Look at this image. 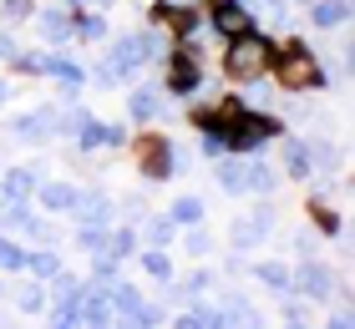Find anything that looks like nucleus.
I'll return each mask as SVG.
<instances>
[{
    "label": "nucleus",
    "instance_id": "ddd939ff",
    "mask_svg": "<svg viewBox=\"0 0 355 329\" xmlns=\"http://www.w3.org/2000/svg\"><path fill=\"white\" fill-rule=\"evenodd\" d=\"M46 132H56V112H31L21 122V137H46Z\"/></svg>",
    "mask_w": 355,
    "mask_h": 329
},
{
    "label": "nucleus",
    "instance_id": "f257e3e1",
    "mask_svg": "<svg viewBox=\"0 0 355 329\" xmlns=\"http://www.w3.org/2000/svg\"><path fill=\"white\" fill-rule=\"evenodd\" d=\"M269 41L264 36H249V30H239L234 46H229V56H223V66H229V76L239 81H254V76H264L269 71Z\"/></svg>",
    "mask_w": 355,
    "mask_h": 329
},
{
    "label": "nucleus",
    "instance_id": "c9c22d12",
    "mask_svg": "<svg viewBox=\"0 0 355 329\" xmlns=\"http://www.w3.org/2000/svg\"><path fill=\"white\" fill-rule=\"evenodd\" d=\"M6 96H10V91H6V87H0V102H6Z\"/></svg>",
    "mask_w": 355,
    "mask_h": 329
},
{
    "label": "nucleus",
    "instance_id": "4468645a",
    "mask_svg": "<svg viewBox=\"0 0 355 329\" xmlns=\"http://www.w3.org/2000/svg\"><path fill=\"white\" fill-rule=\"evenodd\" d=\"M218 183L229 188V193L249 188V168H244V162H223V168H218Z\"/></svg>",
    "mask_w": 355,
    "mask_h": 329
},
{
    "label": "nucleus",
    "instance_id": "9b49d317",
    "mask_svg": "<svg viewBox=\"0 0 355 329\" xmlns=\"http://www.w3.org/2000/svg\"><path fill=\"white\" fill-rule=\"evenodd\" d=\"M76 197H82V193H71L67 183H51V188L41 193V203L51 208V213H67V208H76Z\"/></svg>",
    "mask_w": 355,
    "mask_h": 329
},
{
    "label": "nucleus",
    "instance_id": "7c9ffc66",
    "mask_svg": "<svg viewBox=\"0 0 355 329\" xmlns=\"http://www.w3.org/2000/svg\"><path fill=\"white\" fill-rule=\"evenodd\" d=\"M56 299H61V304H67V299H76V278H67V274L56 278Z\"/></svg>",
    "mask_w": 355,
    "mask_h": 329
},
{
    "label": "nucleus",
    "instance_id": "5701e85b",
    "mask_svg": "<svg viewBox=\"0 0 355 329\" xmlns=\"http://www.w3.org/2000/svg\"><path fill=\"white\" fill-rule=\"evenodd\" d=\"M76 238H82V249H92V254H102V249H107V233H102V228H82Z\"/></svg>",
    "mask_w": 355,
    "mask_h": 329
},
{
    "label": "nucleus",
    "instance_id": "aec40b11",
    "mask_svg": "<svg viewBox=\"0 0 355 329\" xmlns=\"http://www.w3.org/2000/svg\"><path fill=\"white\" fill-rule=\"evenodd\" d=\"M264 233H259V228H254V218L249 223H234V243H239V249H249V243H259Z\"/></svg>",
    "mask_w": 355,
    "mask_h": 329
},
{
    "label": "nucleus",
    "instance_id": "473e14b6",
    "mask_svg": "<svg viewBox=\"0 0 355 329\" xmlns=\"http://www.w3.org/2000/svg\"><path fill=\"white\" fill-rule=\"evenodd\" d=\"M6 10H10V15H26V10H31V0H6Z\"/></svg>",
    "mask_w": 355,
    "mask_h": 329
},
{
    "label": "nucleus",
    "instance_id": "20e7f679",
    "mask_svg": "<svg viewBox=\"0 0 355 329\" xmlns=\"http://www.w3.org/2000/svg\"><path fill=\"white\" fill-rule=\"evenodd\" d=\"M214 26L223 30V36H239V30H249V10L234 6V0H223V6L214 10Z\"/></svg>",
    "mask_w": 355,
    "mask_h": 329
},
{
    "label": "nucleus",
    "instance_id": "a878e982",
    "mask_svg": "<svg viewBox=\"0 0 355 329\" xmlns=\"http://www.w3.org/2000/svg\"><path fill=\"white\" fill-rule=\"evenodd\" d=\"M76 26H82V36H87V41H102V36H107V26L96 21V15H82Z\"/></svg>",
    "mask_w": 355,
    "mask_h": 329
},
{
    "label": "nucleus",
    "instance_id": "b1692460",
    "mask_svg": "<svg viewBox=\"0 0 355 329\" xmlns=\"http://www.w3.org/2000/svg\"><path fill=\"white\" fill-rule=\"evenodd\" d=\"M15 304H21V309H26V314H41V304H46V294H41V289H21V299H15Z\"/></svg>",
    "mask_w": 355,
    "mask_h": 329
},
{
    "label": "nucleus",
    "instance_id": "7ed1b4c3",
    "mask_svg": "<svg viewBox=\"0 0 355 329\" xmlns=\"http://www.w3.org/2000/svg\"><path fill=\"white\" fill-rule=\"evenodd\" d=\"M274 132H279L274 117H244V112H239V117L229 122V132H223V142L239 147V152H249V147H259L264 137H274Z\"/></svg>",
    "mask_w": 355,
    "mask_h": 329
},
{
    "label": "nucleus",
    "instance_id": "72a5a7b5",
    "mask_svg": "<svg viewBox=\"0 0 355 329\" xmlns=\"http://www.w3.org/2000/svg\"><path fill=\"white\" fill-rule=\"evenodd\" d=\"M0 56H15V41L10 36H0Z\"/></svg>",
    "mask_w": 355,
    "mask_h": 329
},
{
    "label": "nucleus",
    "instance_id": "bb28decb",
    "mask_svg": "<svg viewBox=\"0 0 355 329\" xmlns=\"http://www.w3.org/2000/svg\"><path fill=\"white\" fill-rule=\"evenodd\" d=\"M178 324H188V329H198V324H223L218 314H208V309H193V314H183Z\"/></svg>",
    "mask_w": 355,
    "mask_h": 329
},
{
    "label": "nucleus",
    "instance_id": "423d86ee",
    "mask_svg": "<svg viewBox=\"0 0 355 329\" xmlns=\"http://www.w3.org/2000/svg\"><path fill=\"white\" fill-rule=\"evenodd\" d=\"M350 0H315V26H345Z\"/></svg>",
    "mask_w": 355,
    "mask_h": 329
},
{
    "label": "nucleus",
    "instance_id": "f8f14e48",
    "mask_svg": "<svg viewBox=\"0 0 355 329\" xmlns=\"http://www.w3.org/2000/svg\"><path fill=\"white\" fill-rule=\"evenodd\" d=\"M112 61H117L122 71H132V66L148 61V46H142V41H117V56H112Z\"/></svg>",
    "mask_w": 355,
    "mask_h": 329
},
{
    "label": "nucleus",
    "instance_id": "393cba45",
    "mask_svg": "<svg viewBox=\"0 0 355 329\" xmlns=\"http://www.w3.org/2000/svg\"><path fill=\"white\" fill-rule=\"evenodd\" d=\"M148 238H153V249H163V243L173 238V223H168V218H157V223L148 228Z\"/></svg>",
    "mask_w": 355,
    "mask_h": 329
},
{
    "label": "nucleus",
    "instance_id": "a211bd4d",
    "mask_svg": "<svg viewBox=\"0 0 355 329\" xmlns=\"http://www.w3.org/2000/svg\"><path fill=\"white\" fill-rule=\"evenodd\" d=\"M259 278H264L269 289H279V294L289 289V269H279V263H264V269H259Z\"/></svg>",
    "mask_w": 355,
    "mask_h": 329
},
{
    "label": "nucleus",
    "instance_id": "c756f323",
    "mask_svg": "<svg viewBox=\"0 0 355 329\" xmlns=\"http://www.w3.org/2000/svg\"><path fill=\"white\" fill-rule=\"evenodd\" d=\"M183 243H188V249H193V254H208V243H214V238H208V233H203V228H193V233H188Z\"/></svg>",
    "mask_w": 355,
    "mask_h": 329
},
{
    "label": "nucleus",
    "instance_id": "0eeeda50",
    "mask_svg": "<svg viewBox=\"0 0 355 329\" xmlns=\"http://www.w3.org/2000/svg\"><path fill=\"white\" fill-rule=\"evenodd\" d=\"M112 314H122V319H132L137 309H142V299H137V289H127V284H112Z\"/></svg>",
    "mask_w": 355,
    "mask_h": 329
},
{
    "label": "nucleus",
    "instance_id": "9d476101",
    "mask_svg": "<svg viewBox=\"0 0 355 329\" xmlns=\"http://www.w3.org/2000/svg\"><path fill=\"white\" fill-rule=\"evenodd\" d=\"M142 168H148L153 177H168V172L178 168V162H173V147H168V142H153V147H148V162H142Z\"/></svg>",
    "mask_w": 355,
    "mask_h": 329
},
{
    "label": "nucleus",
    "instance_id": "1a4fd4ad",
    "mask_svg": "<svg viewBox=\"0 0 355 329\" xmlns=\"http://www.w3.org/2000/svg\"><path fill=\"white\" fill-rule=\"evenodd\" d=\"M300 289H304V294H310V299H325V294H330L335 284H330V274H325V269H320V263H310V269H304V274H300Z\"/></svg>",
    "mask_w": 355,
    "mask_h": 329
},
{
    "label": "nucleus",
    "instance_id": "cd10ccee",
    "mask_svg": "<svg viewBox=\"0 0 355 329\" xmlns=\"http://www.w3.org/2000/svg\"><path fill=\"white\" fill-rule=\"evenodd\" d=\"M0 269H26V258H21V254H15V249H10V243H6V238H0Z\"/></svg>",
    "mask_w": 355,
    "mask_h": 329
},
{
    "label": "nucleus",
    "instance_id": "dca6fc26",
    "mask_svg": "<svg viewBox=\"0 0 355 329\" xmlns=\"http://www.w3.org/2000/svg\"><path fill=\"white\" fill-rule=\"evenodd\" d=\"M284 168H289V172H295V177H304V172H310V147H300V142H289V147H284Z\"/></svg>",
    "mask_w": 355,
    "mask_h": 329
},
{
    "label": "nucleus",
    "instance_id": "2f4dec72",
    "mask_svg": "<svg viewBox=\"0 0 355 329\" xmlns=\"http://www.w3.org/2000/svg\"><path fill=\"white\" fill-rule=\"evenodd\" d=\"M127 254H132V233H117L112 238V258H127Z\"/></svg>",
    "mask_w": 355,
    "mask_h": 329
},
{
    "label": "nucleus",
    "instance_id": "6ab92c4d",
    "mask_svg": "<svg viewBox=\"0 0 355 329\" xmlns=\"http://www.w3.org/2000/svg\"><path fill=\"white\" fill-rule=\"evenodd\" d=\"M153 112H157V91H137V96H132V117H142V122H148Z\"/></svg>",
    "mask_w": 355,
    "mask_h": 329
},
{
    "label": "nucleus",
    "instance_id": "f3484780",
    "mask_svg": "<svg viewBox=\"0 0 355 329\" xmlns=\"http://www.w3.org/2000/svg\"><path fill=\"white\" fill-rule=\"evenodd\" d=\"M142 269H148L153 278H173V263H168V254H163V249H153V254H142Z\"/></svg>",
    "mask_w": 355,
    "mask_h": 329
},
{
    "label": "nucleus",
    "instance_id": "f704fd0d",
    "mask_svg": "<svg viewBox=\"0 0 355 329\" xmlns=\"http://www.w3.org/2000/svg\"><path fill=\"white\" fill-rule=\"evenodd\" d=\"M6 203H10V193H6V183H0V208H6Z\"/></svg>",
    "mask_w": 355,
    "mask_h": 329
},
{
    "label": "nucleus",
    "instance_id": "6e6552de",
    "mask_svg": "<svg viewBox=\"0 0 355 329\" xmlns=\"http://www.w3.org/2000/svg\"><path fill=\"white\" fill-rule=\"evenodd\" d=\"M41 30H46V41H51V46H61V41H71V36H76L71 21H67L61 10H46V15H41Z\"/></svg>",
    "mask_w": 355,
    "mask_h": 329
},
{
    "label": "nucleus",
    "instance_id": "4be33fe9",
    "mask_svg": "<svg viewBox=\"0 0 355 329\" xmlns=\"http://www.w3.org/2000/svg\"><path fill=\"white\" fill-rule=\"evenodd\" d=\"M173 218H178V223H198V197H178Z\"/></svg>",
    "mask_w": 355,
    "mask_h": 329
},
{
    "label": "nucleus",
    "instance_id": "c85d7f7f",
    "mask_svg": "<svg viewBox=\"0 0 355 329\" xmlns=\"http://www.w3.org/2000/svg\"><path fill=\"white\" fill-rule=\"evenodd\" d=\"M157 6H163L168 15H193V10H198V0H157Z\"/></svg>",
    "mask_w": 355,
    "mask_h": 329
},
{
    "label": "nucleus",
    "instance_id": "2eb2a0df",
    "mask_svg": "<svg viewBox=\"0 0 355 329\" xmlns=\"http://www.w3.org/2000/svg\"><path fill=\"white\" fill-rule=\"evenodd\" d=\"M31 188H36V172H26V168L6 177V193L15 197V203H26V197H31Z\"/></svg>",
    "mask_w": 355,
    "mask_h": 329
},
{
    "label": "nucleus",
    "instance_id": "f03ea898",
    "mask_svg": "<svg viewBox=\"0 0 355 329\" xmlns=\"http://www.w3.org/2000/svg\"><path fill=\"white\" fill-rule=\"evenodd\" d=\"M320 81H325V71H320V61H315L310 51L289 46V51L279 56V87H295V91H304V87H320Z\"/></svg>",
    "mask_w": 355,
    "mask_h": 329
},
{
    "label": "nucleus",
    "instance_id": "4c0bfd02",
    "mask_svg": "<svg viewBox=\"0 0 355 329\" xmlns=\"http://www.w3.org/2000/svg\"><path fill=\"white\" fill-rule=\"evenodd\" d=\"M310 6H315V0H310Z\"/></svg>",
    "mask_w": 355,
    "mask_h": 329
},
{
    "label": "nucleus",
    "instance_id": "e433bc0d",
    "mask_svg": "<svg viewBox=\"0 0 355 329\" xmlns=\"http://www.w3.org/2000/svg\"><path fill=\"white\" fill-rule=\"evenodd\" d=\"M244 6H259V0H244Z\"/></svg>",
    "mask_w": 355,
    "mask_h": 329
},
{
    "label": "nucleus",
    "instance_id": "412c9836",
    "mask_svg": "<svg viewBox=\"0 0 355 329\" xmlns=\"http://www.w3.org/2000/svg\"><path fill=\"white\" fill-rule=\"evenodd\" d=\"M26 269H31V274H41V278H51V274H56V258H51V254H31V258H26Z\"/></svg>",
    "mask_w": 355,
    "mask_h": 329
},
{
    "label": "nucleus",
    "instance_id": "39448f33",
    "mask_svg": "<svg viewBox=\"0 0 355 329\" xmlns=\"http://www.w3.org/2000/svg\"><path fill=\"white\" fill-rule=\"evenodd\" d=\"M168 76H173L178 91H193V87L203 81V71H198V61H193V56H178V61L168 66Z\"/></svg>",
    "mask_w": 355,
    "mask_h": 329
}]
</instances>
